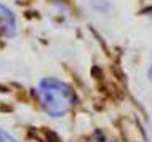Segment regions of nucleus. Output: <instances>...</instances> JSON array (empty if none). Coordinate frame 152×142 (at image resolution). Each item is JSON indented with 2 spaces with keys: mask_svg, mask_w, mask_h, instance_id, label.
I'll list each match as a JSON object with an SVG mask.
<instances>
[{
  "mask_svg": "<svg viewBox=\"0 0 152 142\" xmlns=\"http://www.w3.org/2000/svg\"><path fill=\"white\" fill-rule=\"evenodd\" d=\"M37 97L43 112L51 118H61L69 113L77 102L75 93L69 83L55 77L42 78L37 86Z\"/></svg>",
  "mask_w": 152,
  "mask_h": 142,
  "instance_id": "f257e3e1",
  "label": "nucleus"
},
{
  "mask_svg": "<svg viewBox=\"0 0 152 142\" xmlns=\"http://www.w3.org/2000/svg\"><path fill=\"white\" fill-rule=\"evenodd\" d=\"M18 34V22L11 8L0 2V35L5 38H13Z\"/></svg>",
  "mask_w": 152,
  "mask_h": 142,
  "instance_id": "f03ea898",
  "label": "nucleus"
},
{
  "mask_svg": "<svg viewBox=\"0 0 152 142\" xmlns=\"http://www.w3.org/2000/svg\"><path fill=\"white\" fill-rule=\"evenodd\" d=\"M0 142H21V141H18V139H15L13 136L10 134V133H7V131H3L2 128H0Z\"/></svg>",
  "mask_w": 152,
  "mask_h": 142,
  "instance_id": "7ed1b4c3",
  "label": "nucleus"
},
{
  "mask_svg": "<svg viewBox=\"0 0 152 142\" xmlns=\"http://www.w3.org/2000/svg\"><path fill=\"white\" fill-rule=\"evenodd\" d=\"M91 142H112V141H109L106 136H102V134H96V137L91 141Z\"/></svg>",
  "mask_w": 152,
  "mask_h": 142,
  "instance_id": "20e7f679",
  "label": "nucleus"
},
{
  "mask_svg": "<svg viewBox=\"0 0 152 142\" xmlns=\"http://www.w3.org/2000/svg\"><path fill=\"white\" fill-rule=\"evenodd\" d=\"M147 78H149V82L152 83V64H151V67H149V70H147Z\"/></svg>",
  "mask_w": 152,
  "mask_h": 142,
  "instance_id": "39448f33",
  "label": "nucleus"
}]
</instances>
